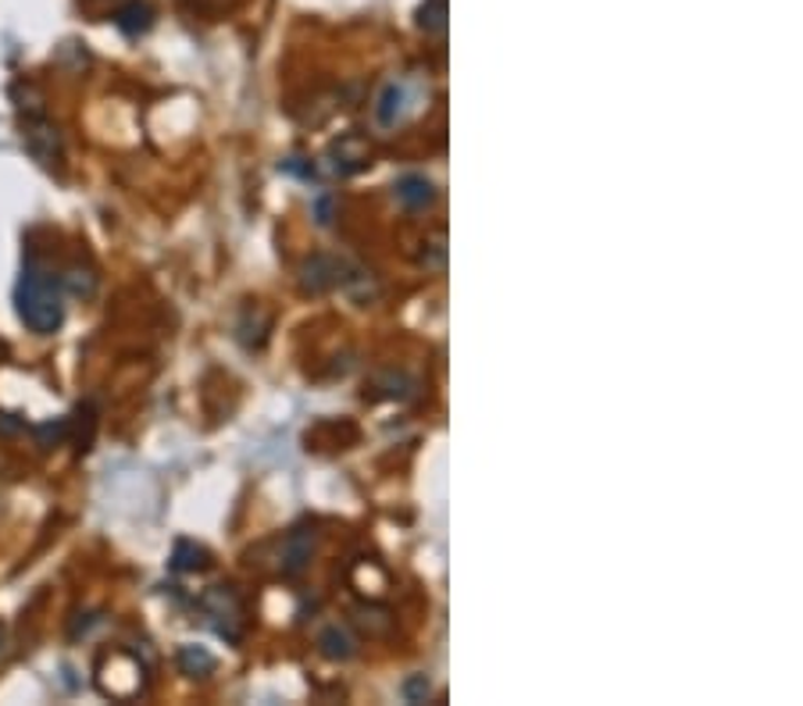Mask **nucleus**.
Masks as SVG:
<instances>
[{
    "mask_svg": "<svg viewBox=\"0 0 803 706\" xmlns=\"http://www.w3.org/2000/svg\"><path fill=\"white\" fill-rule=\"evenodd\" d=\"M14 307H19V318L29 332L54 336L65 325L61 279H54V271H47L40 261H26L22 279L14 286Z\"/></svg>",
    "mask_w": 803,
    "mask_h": 706,
    "instance_id": "nucleus-1",
    "label": "nucleus"
},
{
    "mask_svg": "<svg viewBox=\"0 0 803 706\" xmlns=\"http://www.w3.org/2000/svg\"><path fill=\"white\" fill-rule=\"evenodd\" d=\"M200 610H204V617H208V625H211L226 643H239V639H244V625H247L244 603H239V596L229 589V585H215V589L204 593V596H200Z\"/></svg>",
    "mask_w": 803,
    "mask_h": 706,
    "instance_id": "nucleus-2",
    "label": "nucleus"
},
{
    "mask_svg": "<svg viewBox=\"0 0 803 706\" xmlns=\"http://www.w3.org/2000/svg\"><path fill=\"white\" fill-rule=\"evenodd\" d=\"M22 115V143L26 150L37 158L43 168H61V158H65V147H61V132L58 126L50 122L47 111L37 108V111H19Z\"/></svg>",
    "mask_w": 803,
    "mask_h": 706,
    "instance_id": "nucleus-3",
    "label": "nucleus"
},
{
    "mask_svg": "<svg viewBox=\"0 0 803 706\" xmlns=\"http://www.w3.org/2000/svg\"><path fill=\"white\" fill-rule=\"evenodd\" d=\"M115 26H118V32H126L132 40L143 37V32H150V26H153V8L147 0H129V4L115 11Z\"/></svg>",
    "mask_w": 803,
    "mask_h": 706,
    "instance_id": "nucleus-4",
    "label": "nucleus"
},
{
    "mask_svg": "<svg viewBox=\"0 0 803 706\" xmlns=\"http://www.w3.org/2000/svg\"><path fill=\"white\" fill-rule=\"evenodd\" d=\"M315 554V528L307 531V528H297V531H289V539H286V554H282V567H286V575H300L307 560H311Z\"/></svg>",
    "mask_w": 803,
    "mask_h": 706,
    "instance_id": "nucleus-5",
    "label": "nucleus"
},
{
    "mask_svg": "<svg viewBox=\"0 0 803 706\" xmlns=\"http://www.w3.org/2000/svg\"><path fill=\"white\" fill-rule=\"evenodd\" d=\"M436 200V189L425 176H407L397 182V203L407 211H425Z\"/></svg>",
    "mask_w": 803,
    "mask_h": 706,
    "instance_id": "nucleus-6",
    "label": "nucleus"
},
{
    "mask_svg": "<svg viewBox=\"0 0 803 706\" xmlns=\"http://www.w3.org/2000/svg\"><path fill=\"white\" fill-rule=\"evenodd\" d=\"M407 86L404 82H389L386 90H383V97H379V122L383 126H397L400 118H404V111H407Z\"/></svg>",
    "mask_w": 803,
    "mask_h": 706,
    "instance_id": "nucleus-7",
    "label": "nucleus"
},
{
    "mask_svg": "<svg viewBox=\"0 0 803 706\" xmlns=\"http://www.w3.org/2000/svg\"><path fill=\"white\" fill-rule=\"evenodd\" d=\"M172 567L176 571H204V567H211V554L204 546L190 543V539H179L176 543V554H172Z\"/></svg>",
    "mask_w": 803,
    "mask_h": 706,
    "instance_id": "nucleus-8",
    "label": "nucleus"
},
{
    "mask_svg": "<svg viewBox=\"0 0 803 706\" xmlns=\"http://www.w3.org/2000/svg\"><path fill=\"white\" fill-rule=\"evenodd\" d=\"M318 646H321V653H326L329 660H350L354 657V639H350V632L347 628H339V625H333V628H326L318 635Z\"/></svg>",
    "mask_w": 803,
    "mask_h": 706,
    "instance_id": "nucleus-9",
    "label": "nucleus"
},
{
    "mask_svg": "<svg viewBox=\"0 0 803 706\" xmlns=\"http://www.w3.org/2000/svg\"><path fill=\"white\" fill-rule=\"evenodd\" d=\"M176 660H179L182 675H190V678H204V675H211V670H215V657L204 646H182Z\"/></svg>",
    "mask_w": 803,
    "mask_h": 706,
    "instance_id": "nucleus-10",
    "label": "nucleus"
},
{
    "mask_svg": "<svg viewBox=\"0 0 803 706\" xmlns=\"http://www.w3.org/2000/svg\"><path fill=\"white\" fill-rule=\"evenodd\" d=\"M418 29L443 37V29H447V0H425L418 11Z\"/></svg>",
    "mask_w": 803,
    "mask_h": 706,
    "instance_id": "nucleus-11",
    "label": "nucleus"
},
{
    "mask_svg": "<svg viewBox=\"0 0 803 706\" xmlns=\"http://www.w3.org/2000/svg\"><path fill=\"white\" fill-rule=\"evenodd\" d=\"M61 286L72 292V297H82V300H90L93 292H97V275L90 268H68V275H61Z\"/></svg>",
    "mask_w": 803,
    "mask_h": 706,
    "instance_id": "nucleus-12",
    "label": "nucleus"
},
{
    "mask_svg": "<svg viewBox=\"0 0 803 706\" xmlns=\"http://www.w3.org/2000/svg\"><path fill=\"white\" fill-rule=\"evenodd\" d=\"M37 436H40V446H43V450H50V446H54V443H61L68 432H65V421H58V425H40L37 428Z\"/></svg>",
    "mask_w": 803,
    "mask_h": 706,
    "instance_id": "nucleus-13",
    "label": "nucleus"
},
{
    "mask_svg": "<svg viewBox=\"0 0 803 706\" xmlns=\"http://www.w3.org/2000/svg\"><path fill=\"white\" fill-rule=\"evenodd\" d=\"M404 696L412 699V703H422L425 696H429V682H425V675L422 678H412L404 685Z\"/></svg>",
    "mask_w": 803,
    "mask_h": 706,
    "instance_id": "nucleus-14",
    "label": "nucleus"
},
{
    "mask_svg": "<svg viewBox=\"0 0 803 706\" xmlns=\"http://www.w3.org/2000/svg\"><path fill=\"white\" fill-rule=\"evenodd\" d=\"M19 432H26V421L0 410V436H19Z\"/></svg>",
    "mask_w": 803,
    "mask_h": 706,
    "instance_id": "nucleus-15",
    "label": "nucleus"
},
{
    "mask_svg": "<svg viewBox=\"0 0 803 706\" xmlns=\"http://www.w3.org/2000/svg\"><path fill=\"white\" fill-rule=\"evenodd\" d=\"M4 643H8V639H4V628H0V657H4Z\"/></svg>",
    "mask_w": 803,
    "mask_h": 706,
    "instance_id": "nucleus-16",
    "label": "nucleus"
}]
</instances>
